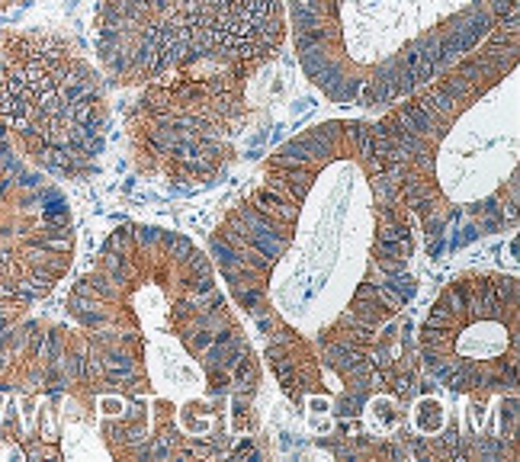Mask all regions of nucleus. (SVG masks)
Wrapping results in <instances>:
<instances>
[{
    "label": "nucleus",
    "mask_w": 520,
    "mask_h": 462,
    "mask_svg": "<svg viewBox=\"0 0 520 462\" xmlns=\"http://www.w3.org/2000/svg\"><path fill=\"white\" fill-rule=\"evenodd\" d=\"M254 74H174L142 84L126 110L129 158L142 177L196 190L216 183L238 154L248 126Z\"/></svg>",
    "instance_id": "nucleus-6"
},
{
    "label": "nucleus",
    "mask_w": 520,
    "mask_h": 462,
    "mask_svg": "<svg viewBox=\"0 0 520 462\" xmlns=\"http://www.w3.org/2000/svg\"><path fill=\"white\" fill-rule=\"evenodd\" d=\"M286 0H97L94 52L116 87L174 74H257L286 45Z\"/></svg>",
    "instance_id": "nucleus-4"
},
{
    "label": "nucleus",
    "mask_w": 520,
    "mask_h": 462,
    "mask_svg": "<svg viewBox=\"0 0 520 462\" xmlns=\"http://www.w3.org/2000/svg\"><path fill=\"white\" fill-rule=\"evenodd\" d=\"M209 260L264 344L280 392L344 459H405L424 376L408 308L415 219L370 119H328L264 161L209 235Z\"/></svg>",
    "instance_id": "nucleus-1"
},
{
    "label": "nucleus",
    "mask_w": 520,
    "mask_h": 462,
    "mask_svg": "<svg viewBox=\"0 0 520 462\" xmlns=\"http://www.w3.org/2000/svg\"><path fill=\"white\" fill-rule=\"evenodd\" d=\"M20 4H26V0H0V13L10 10V7H20Z\"/></svg>",
    "instance_id": "nucleus-8"
},
{
    "label": "nucleus",
    "mask_w": 520,
    "mask_h": 462,
    "mask_svg": "<svg viewBox=\"0 0 520 462\" xmlns=\"http://www.w3.org/2000/svg\"><path fill=\"white\" fill-rule=\"evenodd\" d=\"M0 68H4L7 113L23 138V148H29L42 135L52 113L49 55L33 29L0 33Z\"/></svg>",
    "instance_id": "nucleus-7"
},
{
    "label": "nucleus",
    "mask_w": 520,
    "mask_h": 462,
    "mask_svg": "<svg viewBox=\"0 0 520 462\" xmlns=\"http://www.w3.org/2000/svg\"><path fill=\"white\" fill-rule=\"evenodd\" d=\"M517 61L520 20L514 7L476 49L386 106L382 119L373 122L376 154L421 228L431 260L517 222V183L498 180L479 161L492 154L517 167V145L504 151V135H466L456 126L469 103L514 77Z\"/></svg>",
    "instance_id": "nucleus-3"
},
{
    "label": "nucleus",
    "mask_w": 520,
    "mask_h": 462,
    "mask_svg": "<svg viewBox=\"0 0 520 462\" xmlns=\"http://www.w3.org/2000/svg\"><path fill=\"white\" fill-rule=\"evenodd\" d=\"M65 308L113 459H219L257 434L260 360L190 238L116 228Z\"/></svg>",
    "instance_id": "nucleus-2"
},
{
    "label": "nucleus",
    "mask_w": 520,
    "mask_h": 462,
    "mask_svg": "<svg viewBox=\"0 0 520 462\" xmlns=\"http://www.w3.org/2000/svg\"><path fill=\"white\" fill-rule=\"evenodd\" d=\"M520 286L514 273L466 270L437 292L415 334L418 360L434 389L466 402L476 453L504 443L517 453V430L492 418V405L517 408Z\"/></svg>",
    "instance_id": "nucleus-5"
}]
</instances>
